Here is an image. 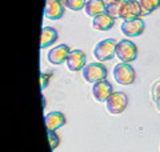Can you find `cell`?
Returning a JSON list of instances; mask_svg holds the SVG:
<instances>
[{
  "instance_id": "obj_1",
  "label": "cell",
  "mask_w": 160,
  "mask_h": 152,
  "mask_svg": "<svg viewBox=\"0 0 160 152\" xmlns=\"http://www.w3.org/2000/svg\"><path fill=\"white\" fill-rule=\"evenodd\" d=\"M113 78L120 85H131L136 79V72L129 63L120 62L113 68Z\"/></svg>"
},
{
  "instance_id": "obj_2",
  "label": "cell",
  "mask_w": 160,
  "mask_h": 152,
  "mask_svg": "<svg viewBox=\"0 0 160 152\" xmlns=\"http://www.w3.org/2000/svg\"><path fill=\"white\" fill-rule=\"evenodd\" d=\"M116 42L115 39H104L99 42L93 48V55L99 62H107L116 56Z\"/></svg>"
},
{
  "instance_id": "obj_3",
  "label": "cell",
  "mask_w": 160,
  "mask_h": 152,
  "mask_svg": "<svg viewBox=\"0 0 160 152\" xmlns=\"http://www.w3.org/2000/svg\"><path fill=\"white\" fill-rule=\"evenodd\" d=\"M116 58L123 63H132L138 58V47L128 39H123L116 44Z\"/></svg>"
},
{
  "instance_id": "obj_4",
  "label": "cell",
  "mask_w": 160,
  "mask_h": 152,
  "mask_svg": "<svg viewBox=\"0 0 160 152\" xmlns=\"http://www.w3.org/2000/svg\"><path fill=\"white\" fill-rule=\"evenodd\" d=\"M83 78L87 83H98L100 80H104L107 78L108 71L106 65L102 64V62L98 63H89L82 69Z\"/></svg>"
},
{
  "instance_id": "obj_5",
  "label": "cell",
  "mask_w": 160,
  "mask_h": 152,
  "mask_svg": "<svg viewBox=\"0 0 160 152\" xmlns=\"http://www.w3.org/2000/svg\"><path fill=\"white\" fill-rule=\"evenodd\" d=\"M128 105V98L124 92L113 91L106 101V108L111 115H119L126 111Z\"/></svg>"
},
{
  "instance_id": "obj_6",
  "label": "cell",
  "mask_w": 160,
  "mask_h": 152,
  "mask_svg": "<svg viewBox=\"0 0 160 152\" xmlns=\"http://www.w3.org/2000/svg\"><path fill=\"white\" fill-rule=\"evenodd\" d=\"M144 28H146V24L140 18L136 19H129V20H124L122 27H120V31L124 36L127 38H135V36H140L144 32Z\"/></svg>"
},
{
  "instance_id": "obj_7",
  "label": "cell",
  "mask_w": 160,
  "mask_h": 152,
  "mask_svg": "<svg viewBox=\"0 0 160 152\" xmlns=\"http://www.w3.org/2000/svg\"><path fill=\"white\" fill-rule=\"evenodd\" d=\"M66 64H67V68L69 71H72V72H78V71L83 69L87 65L86 53L80 49H72L66 60Z\"/></svg>"
},
{
  "instance_id": "obj_8",
  "label": "cell",
  "mask_w": 160,
  "mask_h": 152,
  "mask_svg": "<svg viewBox=\"0 0 160 152\" xmlns=\"http://www.w3.org/2000/svg\"><path fill=\"white\" fill-rule=\"evenodd\" d=\"M113 92V88H112V84L107 82L106 79L104 80H100L98 83H93V87H92V96L95 98V100L99 101V103H106L107 99L111 96V94Z\"/></svg>"
},
{
  "instance_id": "obj_9",
  "label": "cell",
  "mask_w": 160,
  "mask_h": 152,
  "mask_svg": "<svg viewBox=\"0 0 160 152\" xmlns=\"http://www.w3.org/2000/svg\"><path fill=\"white\" fill-rule=\"evenodd\" d=\"M64 4L62 0H46L44 16L49 20H59L64 15Z\"/></svg>"
},
{
  "instance_id": "obj_10",
  "label": "cell",
  "mask_w": 160,
  "mask_h": 152,
  "mask_svg": "<svg viewBox=\"0 0 160 152\" xmlns=\"http://www.w3.org/2000/svg\"><path fill=\"white\" fill-rule=\"evenodd\" d=\"M71 51L72 49H69V47L67 44H59V45H56V47H53V48H51L48 51V55H47L48 62L55 64V65L66 63V60H67Z\"/></svg>"
},
{
  "instance_id": "obj_11",
  "label": "cell",
  "mask_w": 160,
  "mask_h": 152,
  "mask_svg": "<svg viewBox=\"0 0 160 152\" xmlns=\"http://www.w3.org/2000/svg\"><path fill=\"white\" fill-rule=\"evenodd\" d=\"M142 16V9L138 0H124L122 9H120V18L123 20L136 19Z\"/></svg>"
},
{
  "instance_id": "obj_12",
  "label": "cell",
  "mask_w": 160,
  "mask_h": 152,
  "mask_svg": "<svg viewBox=\"0 0 160 152\" xmlns=\"http://www.w3.org/2000/svg\"><path fill=\"white\" fill-rule=\"evenodd\" d=\"M44 123H46L47 131H56L66 124V116L59 111H52L44 116Z\"/></svg>"
},
{
  "instance_id": "obj_13",
  "label": "cell",
  "mask_w": 160,
  "mask_h": 152,
  "mask_svg": "<svg viewBox=\"0 0 160 152\" xmlns=\"http://www.w3.org/2000/svg\"><path fill=\"white\" fill-rule=\"evenodd\" d=\"M115 25V19L111 18L108 13L103 12L95 16L92 20V27L96 29V31H108Z\"/></svg>"
},
{
  "instance_id": "obj_14",
  "label": "cell",
  "mask_w": 160,
  "mask_h": 152,
  "mask_svg": "<svg viewBox=\"0 0 160 152\" xmlns=\"http://www.w3.org/2000/svg\"><path fill=\"white\" fill-rule=\"evenodd\" d=\"M59 38L58 31L52 27H44L42 29V36H40V47L47 48L49 45H52L53 43H56V40Z\"/></svg>"
},
{
  "instance_id": "obj_15",
  "label": "cell",
  "mask_w": 160,
  "mask_h": 152,
  "mask_svg": "<svg viewBox=\"0 0 160 152\" xmlns=\"http://www.w3.org/2000/svg\"><path fill=\"white\" fill-rule=\"evenodd\" d=\"M107 6L104 4L103 0H88L84 7V12L87 16H98V15L106 12Z\"/></svg>"
},
{
  "instance_id": "obj_16",
  "label": "cell",
  "mask_w": 160,
  "mask_h": 152,
  "mask_svg": "<svg viewBox=\"0 0 160 152\" xmlns=\"http://www.w3.org/2000/svg\"><path fill=\"white\" fill-rule=\"evenodd\" d=\"M124 0H118L112 4H109L106 8V13H108L111 18L116 19V18H120V9H122V6H123Z\"/></svg>"
},
{
  "instance_id": "obj_17",
  "label": "cell",
  "mask_w": 160,
  "mask_h": 152,
  "mask_svg": "<svg viewBox=\"0 0 160 152\" xmlns=\"http://www.w3.org/2000/svg\"><path fill=\"white\" fill-rule=\"evenodd\" d=\"M87 0H64V4L72 11H80V9H84L86 7Z\"/></svg>"
},
{
  "instance_id": "obj_18",
  "label": "cell",
  "mask_w": 160,
  "mask_h": 152,
  "mask_svg": "<svg viewBox=\"0 0 160 152\" xmlns=\"http://www.w3.org/2000/svg\"><path fill=\"white\" fill-rule=\"evenodd\" d=\"M139 6H140V9H142V16H144V15H149L155 11L153 6L151 4V2L149 0H138Z\"/></svg>"
},
{
  "instance_id": "obj_19",
  "label": "cell",
  "mask_w": 160,
  "mask_h": 152,
  "mask_svg": "<svg viewBox=\"0 0 160 152\" xmlns=\"http://www.w3.org/2000/svg\"><path fill=\"white\" fill-rule=\"evenodd\" d=\"M47 135H48V141H49V144H51V149L55 151L60 144L59 136L55 134V131H47Z\"/></svg>"
},
{
  "instance_id": "obj_20",
  "label": "cell",
  "mask_w": 160,
  "mask_h": 152,
  "mask_svg": "<svg viewBox=\"0 0 160 152\" xmlns=\"http://www.w3.org/2000/svg\"><path fill=\"white\" fill-rule=\"evenodd\" d=\"M151 95H152V100H153V101H156V100L160 98V80H158V82L152 85Z\"/></svg>"
},
{
  "instance_id": "obj_21",
  "label": "cell",
  "mask_w": 160,
  "mask_h": 152,
  "mask_svg": "<svg viewBox=\"0 0 160 152\" xmlns=\"http://www.w3.org/2000/svg\"><path fill=\"white\" fill-rule=\"evenodd\" d=\"M52 75H47V73H42L40 75V79H42V84H40V87L43 88H46L47 87V84L49 83V78H51Z\"/></svg>"
},
{
  "instance_id": "obj_22",
  "label": "cell",
  "mask_w": 160,
  "mask_h": 152,
  "mask_svg": "<svg viewBox=\"0 0 160 152\" xmlns=\"http://www.w3.org/2000/svg\"><path fill=\"white\" fill-rule=\"evenodd\" d=\"M149 2H151V4L153 6L155 9H158L160 7V0H149Z\"/></svg>"
},
{
  "instance_id": "obj_23",
  "label": "cell",
  "mask_w": 160,
  "mask_h": 152,
  "mask_svg": "<svg viewBox=\"0 0 160 152\" xmlns=\"http://www.w3.org/2000/svg\"><path fill=\"white\" fill-rule=\"evenodd\" d=\"M104 2V4L106 6H109V4H112V3H115V2H118V0H103Z\"/></svg>"
},
{
  "instance_id": "obj_24",
  "label": "cell",
  "mask_w": 160,
  "mask_h": 152,
  "mask_svg": "<svg viewBox=\"0 0 160 152\" xmlns=\"http://www.w3.org/2000/svg\"><path fill=\"white\" fill-rule=\"evenodd\" d=\"M155 103H156V108H158V109L160 111V98H159V99H158L156 101H155Z\"/></svg>"
}]
</instances>
